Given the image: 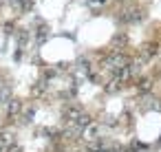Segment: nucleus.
<instances>
[{
    "label": "nucleus",
    "mask_w": 161,
    "mask_h": 152,
    "mask_svg": "<svg viewBox=\"0 0 161 152\" xmlns=\"http://www.w3.org/2000/svg\"><path fill=\"white\" fill-rule=\"evenodd\" d=\"M7 97H9V88L3 86V88H0V101H7Z\"/></svg>",
    "instance_id": "nucleus-4"
},
{
    "label": "nucleus",
    "mask_w": 161,
    "mask_h": 152,
    "mask_svg": "<svg viewBox=\"0 0 161 152\" xmlns=\"http://www.w3.org/2000/svg\"><path fill=\"white\" fill-rule=\"evenodd\" d=\"M148 88H150V82H146V79H143V82H141V86H139V90H141V93H146Z\"/></svg>",
    "instance_id": "nucleus-5"
},
{
    "label": "nucleus",
    "mask_w": 161,
    "mask_h": 152,
    "mask_svg": "<svg viewBox=\"0 0 161 152\" xmlns=\"http://www.w3.org/2000/svg\"><path fill=\"white\" fill-rule=\"evenodd\" d=\"M20 108H22V104H20V101H16V99H11V101L7 104L9 115H18V112H20Z\"/></svg>",
    "instance_id": "nucleus-1"
},
{
    "label": "nucleus",
    "mask_w": 161,
    "mask_h": 152,
    "mask_svg": "<svg viewBox=\"0 0 161 152\" xmlns=\"http://www.w3.org/2000/svg\"><path fill=\"white\" fill-rule=\"evenodd\" d=\"M18 3V7L22 9V11H29L31 7H33V0H16Z\"/></svg>",
    "instance_id": "nucleus-2"
},
{
    "label": "nucleus",
    "mask_w": 161,
    "mask_h": 152,
    "mask_svg": "<svg viewBox=\"0 0 161 152\" xmlns=\"http://www.w3.org/2000/svg\"><path fill=\"white\" fill-rule=\"evenodd\" d=\"M47 38H49V29H47V27L38 29V42H44Z\"/></svg>",
    "instance_id": "nucleus-3"
}]
</instances>
